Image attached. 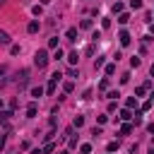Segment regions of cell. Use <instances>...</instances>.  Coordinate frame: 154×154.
Wrapping results in <instances>:
<instances>
[{
	"instance_id": "1",
	"label": "cell",
	"mask_w": 154,
	"mask_h": 154,
	"mask_svg": "<svg viewBox=\"0 0 154 154\" xmlns=\"http://www.w3.org/2000/svg\"><path fill=\"white\" fill-rule=\"evenodd\" d=\"M48 60H51V58H48V51H43V48H41V51H36V55H34V65H36L38 70H41V67H46V65H48Z\"/></svg>"
},
{
	"instance_id": "2",
	"label": "cell",
	"mask_w": 154,
	"mask_h": 154,
	"mask_svg": "<svg viewBox=\"0 0 154 154\" xmlns=\"http://www.w3.org/2000/svg\"><path fill=\"white\" fill-rule=\"evenodd\" d=\"M38 29H41V22H38V19H31V22L26 24V31H29V34H36Z\"/></svg>"
},
{
	"instance_id": "3",
	"label": "cell",
	"mask_w": 154,
	"mask_h": 154,
	"mask_svg": "<svg viewBox=\"0 0 154 154\" xmlns=\"http://www.w3.org/2000/svg\"><path fill=\"white\" fill-rule=\"evenodd\" d=\"M17 77H19V79H17V84H19V87H26V79H29V70H22Z\"/></svg>"
},
{
	"instance_id": "4",
	"label": "cell",
	"mask_w": 154,
	"mask_h": 154,
	"mask_svg": "<svg viewBox=\"0 0 154 154\" xmlns=\"http://www.w3.org/2000/svg\"><path fill=\"white\" fill-rule=\"evenodd\" d=\"M118 38H120V46H128V43H130V34H128L125 29H120V34H118Z\"/></svg>"
},
{
	"instance_id": "5",
	"label": "cell",
	"mask_w": 154,
	"mask_h": 154,
	"mask_svg": "<svg viewBox=\"0 0 154 154\" xmlns=\"http://www.w3.org/2000/svg\"><path fill=\"white\" fill-rule=\"evenodd\" d=\"M65 36H67V41H77V29H75V26H70V29L65 31Z\"/></svg>"
},
{
	"instance_id": "6",
	"label": "cell",
	"mask_w": 154,
	"mask_h": 154,
	"mask_svg": "<svg viewBox=\"0 0 154 154\" xmlns=\"http://www.w3.org/2000/svg\"><path fill=\"white\" fill-rule=\"evenodd\" d=\"M34 116H36V103L31 101V103L26 106V118H34Z\"/></svg>"
},
{
	"instance_id": "7",
	"label": "cell",
	"mask_w": 154,
	"mask_h": 154,
	"mask_svg": "<svg viewBox=\"0 0 154 154\" xmlns=\"http://www.w3.org/2000/svg\"><path fill=\"white\" fill-rule=\"evenodd\" d=\"M7 43H10V34L0 29V46H7Z\"/></svg>"
},
{
	"instance_id": "8",
	"label": "cell",
	"mask_w": 154,
	"mask_h": 154,
	"mask_svg": "<svg viewBox=\"0 0 154 154\" xmlns=\"http://www.w3.org/2000/svg\"><path fill=\"white\" fill-rule=\"evenodd\" d=\"M128 22H130V14L128 12H120L118 14V24H128Z\"/></svg>"
},
{
	"instance_id": "9",
	"label": "cell",
	"mask_w": 154,
	"mask_h": 154,
	"mask_svg": "<svg viewBox=\"0 0 154 154\" xmlns=\"http://www.w3.org/2000/svg\"><path fill=\"white\" fill-rule=\"evenodd\" d=\"M77 60H79V55H77V51H72V53L67 55V63H70V65H77Z\"/></svg>"
},
{
	"instance_id": "10",
	"label": "cell",
	"mask_w": 154,
	"mask_h": 154,
	"mask_svg": "<svg viewBox=\"0 0 154 154\" xmlns=\"http://www.w3.org/2000/svg\"><path fill=\"white\" fill-rule=\"evenodd\" d=\"M43 91H46L43 87H34V89H31V96H34V99H38V96H43Z\"/></svg>"
},
{
	"instance_id": "11",
	"label": "cell",
	"mask_w": 154,
	"mask_h": 154,
	"mask_svg": "<svg viewBox=\"0 0 154 154\" xmlns=\"http://www.w3.org/2000/svg\"><path fill=\"white\" fill-rule=\"evenodd\" d=\"M103 70H106V75H108V77H111V75H113V72H116V63H108V65H106V67H103Z\"/></svg>"
},
{
	"instance_id": "12",
	"label": "cell",
	"mask_w": 154,
	"mask_h": 154,
	"mask_svg": "<svg viewBox=\"0 0 154 154\" xmlns=\"http://www.w3.org/2000/svg\"><path fill=\"white\" fill-rule=\"evenodd\" d=\"M55 87H58V82H55V79H51V82H48V87H46V91H48V94H53V91H55Z\"/></svg>"
},
{
	"instance_id": "13",
	"label": "cell",
	"mask_w": 154,
	"mask_h": 154,
	"mask_svg": "<svg viewBox=\"0 0 154 154\" xmlns=\"http://www.w3.org/2000/svg\"><path fill=\"white\" fill-rule=\"evenodd\" d=\"M120 118H123V120H130V118H132L130 108H123V111H120Z\"/></svg>"
},
{
	"instance_id": "14",
	"label": "cell",
	"mask_w": 154,
	"mask_h": 154,
	"mask_svg": "<svg viewBox=\"0 0 154 154\" xmlns=\"http://www.w3.org/2000/svg\"><path fill=\"white\" fill-rule=\"evenodd\" d=\"M120 132H123V135H130V132H132V125H130V123H125V125L120 128Z\"/></svg>"
},
{
	"instance_id": "15",
	"label": "cell",
	"mask_w": 154,
	"mask_h": 154,
	"mask_svg": "<svg viewBox=\"0 0 154 154\" xmlns=\"http://www.w3.org/2000/svg\"><path fill=\"white\" fill-rule=\"evenodd\" d=\"M91 152V144H79V154H89Z\"/></svg>"
},
{
	"instance_id": "16",
	"label": "cell",
	"mask_w": 154,
	"mask_h": 154,
	"mask_svg": "<svg viewBox=\"0 0 154 154\" xmlns=\"http://www.w3.org/2000/svg\"><path fill=\"white\" fill-rule=\"evenodd\" d=\"M10 116H12L10 111H0V120H2V123H7V120H10Z\"/></svg>"
},
{
	"instance_id": "17",
	"label": "cell",
	"mask_w": 154,
	"mask_h": 154,
	"mask_svg": "<svg viewBox=\"0 0 154 154\" xmlns=\"http://www.w3.org/2000/svg\"><path fill=\"white\" fill-rule=\"evenodd\" d=\"M135 106H137V99H132V96H130V99H128V103H125V108H135Z\"/></svg>"
},
{
	"instance_id": "18",
	"label": "cell",
	"mask_w": 154,
	"mask_h": 154,
	"mask_svg": "<svg viewBox=\"0 0 154 154\" xmlns=\"http://www.w3.org/2000/svg\"><path fill=\"white\" fill-rule=\"evenodd\" d=\"M72 125H75V128H82V125H84V118H82V116H77V118H75V123H72Z\"/></svg>"
},
{
	"instance_id": "19",
	"label": "cell",
	"mask_w": 154,
	"mask_h": 154,
	"mask_svg": "<svg viewBox=\"0 0 154 154\" xmlns=\"http://www.w3.org/2000/svg\"><path fill=\"white\" fill-rule=\"evenodd\" d=\"M53 149H55V144H51V142H48V144H46V147H43V149H41V152H43V154H51V152H53Z\"/></svg>"
},
{
	"instance_id": "20",
	"label": "cell",
	"mask_w": 154,
	"mask_h": 154,
	"mask_svg": "<svg viewBox=\"0 0 154 154\" xmlns=\"http://www.w3.org/2000/svg\"><path fill=\"white\" fill-rule=\"evenodd\" d=\"M130 7H132V10H140V7H142V0H130Z\"/></svg>"
},
{
	"instance_id": "21",
	"label": "cell",
	"mask_w": 154,
	"mask_h": 154,
	"mask_svg": "<svg viewBox=\"0 0 154 154\" xmlns=\"http://www.w3.org/2000/svg\"><path fill=\"white\" fill-rule=\"evenodd\" d=\"M10 53H12V55H17V53H19V46H17V43H12V46H10Z\"/></svg>"
},
{
	"instance_id": "22",
	"label": "cell",
	"mask_w": 154,
	"mask_h": 154,
	"mask_svg": "<svg viewBox=\"0 0 154 154\" xmlns=\"http://www.w3.org/2000/svg\"><path fill=\"white\" fill-rule=\"evenodd\" d=\"M67 77H79V72H77L75 67H70V70H67Z\"/></svg>"
},
{
	"instance_id": "23",
	"label": "cell",
	"mask_w": 154,
	"mask_h": 154,
	"mask_svg": "<svg viewBox=\"0 0 154 154\" xmlns=\"http://www.w3.org/2000/svg\"><path fill=\"white\" fill-rule=\"evenodd\" d=\"M63 89H65V91H67V94H70V91H72V89H75V84H72V82H65V87H63Z\"/></svg>"
},
{
	"instance_id": "24",
	"label": "cell",
	"mask_w": 154,
	"mask_h": 154,
	"mask_svg": "<svg viewBox=\"0 0 154 154\" xmlns=\"http://www.w3.org/2000/svg\"><path fill=\"white\" fill-rule=\"evenodd\" d=\"M113 12H118V14H120V12H123V5H120V2H116V5H113Z\"/></svg>"
},
{
	"instance_id": "25",
	"label": "cell",
	"mask_w": 154,
	"mask_h": 154,
	"mask_svg": "<svg viewBox=\"0 0 154 154\" xmlns=\"http://www.w3.org/2000/svg\"><path fill=\"white\" fill-rule=\"evenodd\" d=\"M101 26H103V29H108V26H111V19H108V17H103V22H101Z\"/></svg>"
},
{
	"instance_id": "26",
	"label": "cell",
	"mask_w": 154,
	"mask_h": 154,
	"mask_svg": "<svg viewBox=\"0 0 154 154\" xmlns=\"http://www.w3.org/2000/svg\"><path fill=\"white\" fill-rule=\"evenodd\" d=\"M48 48H58V38H51L48 41Z\"/></svg>"
},
{
	"instance_id": "27",
	"label": "cell",
	"mask_w": 154,
	"mask_h": 154,
	"mask_svg": "<svg viewBox=\"0 0 154 154\" xmlns=\"http://www.w3.org/2000/svg\"><path fill=\"white\" fill-rule=\"evenodd\" d=\"M118 149V142H108V152H116Z\"/></svg>"
},
{
	"instance_id": "28",
	"label": "cell",
	"mask_w": 154,
	"mask_h": 154,
	"mask_svg": "<svg viewBox=\"0 0 154 154\" xmlns=\"http://www.w3.org/2000/svg\"><path fill=\"white\" fill-rule=\"evenodd\" d=\"M147 132H149V135H154V123H149V125H147Z\"/></svg>"
},
{
	"instance_id": "29",
	"label": "cell",
	"mask_w": 154,
	"mask_h": 154,
	"mask_svg": "<svg viewBox=\"0 0 154 154\" xmlns=\"http://www.w3.org/2000/svg\"><path fill=\"white\" fill-rule=\"evenodd\" d=\"M41 5H51V0H41Z\"/></svg>"
},
{
	"instance_id": "30",
	"label": "cell",
	"mask_w": 154,
	"mask_h": 154,
	"mask_svg": "<svg viewBox=\"0 0 154 154\" xmlns=\"http://www.w3.org/2000/svg\"><path fill=\"white\" fill-rule=\"evenodd\" d=\"M149 72H152V77H154V65H152V67H149Z\"/></svg>"
},
{
	"instance_id": "31",
	"label": "cell",
	"mask_w": 154,
	"mask_h": 154,
	"mask_svg": "<svg viewBox=\"0 0 154 154\" xmlns=\"http://www.w3.org/2000/svg\"><path fill=\"white\" fill-rule=\"evenodd\" d=\"M152 99H154V91H152Z\"/></svg>"
},
{
	"instance_id": "32",
	"label": "cell",
	"mask_w": 154,
	"mask_h": 154,
	"mask_svg": "<svg viewBox=\"0 0 154 154\" xmlns=\"http://www.w3.org/2000/svg\"><path fill=\"white\" fill-rule=\"evenodd\" d=\"M0 137H2V135H0Z\"/></svg>"
}]
</instances>
